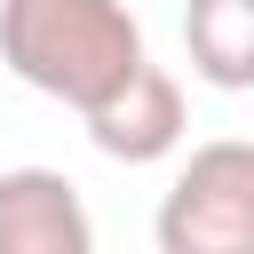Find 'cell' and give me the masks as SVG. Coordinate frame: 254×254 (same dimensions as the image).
<instances>
[{
  "label": "cell",
  "mask_w": 254,
  "mask_h": 254,
  "mask_svg": "<svg viewBox=\"0 0 254 254\" xmlns=\"http://www.w3.org/2000/svg\"><path fill=\"white\" fill-rule=\"evenodd\" d=\"M183 56L206 87H254V0H183Z\"/></svg>",
  "instance_id": "5b68a950"
},
{
  "label": "cell",
  "mask_w": 254,
  "mask_h": 254,
  "mask_svg": "<svg viewBox=\"0 0 254 254\" xmlns=\"http://www.w3.org/2000/svg\"><path fill=\"white\" fill-rule=\"evenodd\" d=\"M0 254H95V214L71 175L8 167L0 175Z\"/></svg>",
  "instance_id": "277c9868"
},
{
  "label": "cell",
  "mask_w": 254,
  "mask_h": 254,
  "mask_svg": "<svg viewBox=\"0 0 254 254\" xmlns=\"http://www.w3.org/2000/svg\"><path fill=\"white\" fill-rule=\"evenodd\" d=\"M190 135V111H183V87L167 64H143L111 103L87 111V143L119 167H151V159H175Z\"/></svg>",
  "instance_id": "3957f363"
},
{
  "label": "cell",
  "mask_w": 254,
  "mask_h": 254,
  "mask_svg": "<svg viewBox=\"0 0 254 254\" xmlns=\"http://www.w3.org/2000/svg\"><path fill=\"white\" fill-rule=\"evenodd\" d=\"M0 64L87 119L151 64V48L127 0H0Z\"/></svg>",
  "instance_id": "6da1fadb"
},
{
  "label": "cell",
  "mask_w": 254,
  "mask_h": 254,
  "mask_svg": "<svg viewBox=\"0 0 254 254\" xmlns=\"http://www.w3.org/2000/svg\"><path fill=\"white\" fill-rule=\"evenodd\" d=\"M151 238L159 254H254V143L246 135L198 143L175 167Z\"/></svg>",
  "instance_id": "7a4b0ae2"
}]
</instances>
